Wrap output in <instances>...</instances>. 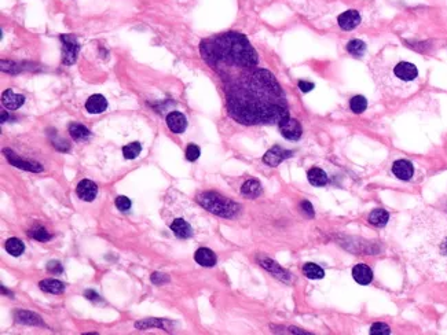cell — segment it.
I'll list each match as a JSON object with an SVG mask.
<instances>
[{"label": "cell", "instance_id": "cell-1", "mask_svg": "<svg viewBox=\"0 0 447 335\" xmlns=\"http://www.w3.org/2000/svg\"><path fill=\"white\" fill-rule=\"evenodd\" d=\"M225 87L227 113L240 124L271 125L289 115L287 95L268 70L256 68Z\"/></svg>", "mask_w": 447, "mask_h": 335}, {"label": "cell", "instance_id": "cell-2", "mask_svg": "<svg viewBox=\"0 0 447 335\" xmlns=\"http://www.w3.org/2000/svg\"><path fill=\"white\" fill-rule=\"evenodd\" d=\"M202 59L220 76L225 84L246 72L256 69L259 56L245 36L238 32H226L201 41Z\"/></svg>", "mask_w": 447, "mask_h": 335}, {"label": "cell", "instance_id": "cell-3", "mask_svg": "<svg viewBox=\"0 0 447 335\" xmlns=\"http://www.w3.org/2000/svg\"><path fill=\"white\" fill-rule=\"evenodd\" d=\"M377 87L388 96L406 98L418 88V70L412 62L382 50L369 63Z\"/></svg>", "mask_w": 447, "mask_h": 335}, {"label": "cell", "instance_id": "cell-4", "mask_svg": "<svg viewBox=\"0 0 447 335\" xmlns=\"http://www.w3.org/2000/svg\"><path fill=\"white\" fill-rule=\"evenodd\" d=\"M197 202L213 215L220 216L225 219H231L240 212L241 206L234 200L229 199L226 196L220 195L213 191H205L197 195Z\"/></svg>", "mask_w": 447, "mask_h": 335}, {"label": "cell", "instance_id": "cell-5", "mask_svg": "<svg viewBox=\"0 0 447 335\" xmlns=\"http://www.w3.org/2000/svg\"><path fill=\"white\" fill-rule=\"evenodd\" d=\"M62 40V62L65 65H72L75 63L77 59V54L80 51V44L77 43L75 36L62 35L61 36Z\"/></svg>", "mask_w": 447, "mask_h": 335}, {"label": "cell", "instance_id": "cell-6", "mask_svg": "<svg viewBox=\"0 0 447 335\" xmlns=\"http://www.w3.org/2000/svg\"><path fill=\"white\" fill-rule=\"evenodd\" d=\"M278 128H280L281 135L288 140H299L303 133L300 122L297 120H295V118L289 117V115L285 117L284 120L280 121Z\"/></svg>", "mask_w": 447, "mask_h": 335}, {"label": "cell", "instance_id": "cell-7", "mask_svg": "<svg viewBox=\"0 0 447 335\" xmlns=\"http://www.w3.org/2000/svg\"><path fill=\"white\" fill-rule=\"evenodd\" d=\"M5 153L6 158L9 160L11 165H14L15 168H20V169H24V170H29V172H35V173H39L43 170V166L39 164V162H35V161H26V160H22L21 157L13 153L10 149H5L3 150Z\"/></svg>", "mask_w": 447, "mask_h": 335}, {"label": "cell", "instance_id": "cell-8", "mask_svg": "<svg viewBox=\"0 0 447 335\" xmlns=\"http://www.w3.org/2000/svg\"><path fill=\"white\" fill-rule=\"evenodd\" d=\"M293 153L289 150H285V149H282L280 146H274L272 149L267 151L264 157H263V162L268 166H278L281 164L282 161L287 160V158H291Z\"/></svg>", "mask_w": 447, "mask_h": 335}, {"label": "cell", "instance_id": "cell-9", "mask_svg": "<svg viewBox=\"0 0 447 335\" xmlns=\"http://www.w3.org/2000/svg\"><path fill=\"white\" fill-rule=\"evenodd\" d=\"M166 125L174 133H183L187 128L186 115L181 111H171L166 115Z\"/></svg>", "mask_w": 447, "mask_h": 335}, {"label": "cell", "instance_id": "cell-10", "mask_svg": "<svg viewBox=\"0 0 447 335\" xmlns=\"http://www.w3.org/2000/svg\"><path fill=\"white\" fill-rule=\"evenodd\" d=\"M392 173L397 176L399 180H410L414 175V168L412 162L406 160H398L392 165Z\"/></svg>", "mask_w": 447, "mask_h": 335}, {"label": "cell", "instance_id": "cell-11", "mask_svg": "<svg viewBox=\"0 0 447 335\" xmlns=\"http://www.w3.org/2000/svg\"><path fill=\"white\" fill-rule=\"evenodd\" d=\"M76 192H77L80 199L91 202V200L95 199L96 194H98V185L91 180H81L77 184Z\"/></svg>", "mask_w": 447, "mask_h": 335}, {"label": "cell", "instance_id": "cell-12", "mask_svg": "<svg viewBox=\"0 0 447 335\" xmlns=\"http://www.w3.org/2000/svg\"><path fill=\"white\" fill-rule=\"evenodd\" d=\"M337 22L340 28L344 30H352L354 28H357L361 22V15L357 10H348L344 11L343 14H340V17L337 18Z\"/></svg>", "mask_w": 447, "mask_h": 335}, {"label": "cell", "instance_id": "cell-13", "mask_svg": "<svg viewBox=\"0 0 447 335\" xmlns=\"http://www.w3.org/2000/svg\"><path fill=\"white\" fill-rule=\"evenodd\" d=\"M25 102V96L15 94L13 90H7L2 95V105L5 106L7 110H18L21 106Z\"/></svg>", "mask_w": 447, "mask_h": 335}, {"label": "cell", "instance_id": "cell-14", "mask_svg": "<svg viewBox=\"0 0 447 335\" xmlns=\"http://www.w3.org/2000/svg\"><path fill=\"white\" fill-rule=\"evenodd\" d=\"M107 109V100L101 94L90 96L86 102V110L90 114H101Z\"/></svg>", "mask_w": 447, "mask_h": 335}, {"label": "cell", "instance_id": "cell-15", "mask_svg": "<svg viewBox=\"0 0 447 335\" xmlns=\"http://www.w3.org/2000/svg\"><path fill=\"white\" fill-rule=\"evenodd\" d=\"M352 278L362 286L370 285L373 280V271L366 264H357L352 270Z\"/></svg>", "mask_w": 447, "mask_h": 335}, {"label": "cell", "instance_id": "cell-16", "mask_svg": "<svg viewBox=\"0 0 447 335\" xmlns=\"http://www.w3.org/2000/svg\"><path fill=\"white\" fill-rule=\"evenodd\" d=\"M194 260L197 261V264H200L201 266H213L216 265V255L215 253L211 250V249H206V247H200L198 250L196 251L194 254Z\"/></svg>", "mask_w": 447, "mask_h": 335}, {"label": "cell", "instance_id": "cell-17", "mask_svg": "<svg viewBox=\"0 0 447 335\" xmlns=\"http://www.w3.org/2000/svg\"><path fill=\"white\" fill-rule=\"evenodd\" d=\"M172 325H174V323L166 320V319H146L143 321L135 323V327L138 330H147V328H151V327H157V328H162L165 331H172Z\"/></svg>", "mask_w": 447, "mask_h": 335}, {"label": "cell", "instance_id": "cell-18", "mask_svg": "<svg viewBox=\"0 0 447 335\" xmlns=\"http://www.w3.org/2000/svg\"><path fill=\"white\" fill-rule=\"evenodd\" d=\"M171 230L179 239H187V238L193 236L191 225L187 221L183 220V219H175V220L172 221Z\"/></svg>", "mask_w": 447, "mask_h": 335}, {"label": "cell", "instance_id": "cell-19", "mask_svg": "<svg viewBox=\"0 0 447 335\" xmlns=\"http://www.w3.org/2000/svg\"><path fill=\"white\" fill-rule=\"evenodd\" d=\"M15 321H18L21 324H29V325H41V317L36 315L33 312H28V310H18L14 313Z\"/></svg>", "mask_w": 447, "mask_h": 335}, {"label": "cell", "instance_id": "cell-20", "mask_svg": "<svg viewBox=\"0 0 447 335\" xmlns=\"http://www.w3.org/2000/svg\"><path fill=\"white\" fill-rule=\"evenodd\" d=\"M40 290L50 294H62L65 291V285L57 279H44L39 283Z\"/></svg>", "mask_w": 447, "mask_h": 335}, {"label": "cell", "instance_id": "cell-21", "mask_svg": "<svg viewBox=\"0 0 447 335\" xmlns=\"http://www.w3.org/2000/svg\"><path fill=\"white\" fill-rule=\"evenodd\" d=\"M242 195L248 196V198H256L261 194V184L260 181L256 179H249L246 180L241 187Z\"/></svg>", "mask_w": 447, "mask_h": 335}, {"label": "cell", "instance_id": "cell-22", "mask_svg": "<svg viewBox=\"0 0 447 335\" xmlns=\"http://www.w3.org/2000/svg\"><path fill=\"white\" fill-rule=\"evenodd\" d=\"M259 262H260V265L263 266V268H266L267 271L272 272V274H274L275 276H278L280 279H284V280L289 279V275H288L287 271L282 270L281 266L278 265L275 261H272V260H270V258L263 257L261 260H259Z\"/></svg>", "mask_w": 447, "mask_h": 335}, {"label": "cell", "instance_id": "cell-23", "mask_svg": "<svg viewBox=\"0 0 447 335\" xmlns=\"http://www.w3.org/2000/svg\"><path fill=\"white\" fill-rule=\"evenodd\" d=\"M307 177H308V181L311 183L312 185L315 187H322V185H326L329 179H327V175L319 168H311L307 173Z\"/></svg>", "mask_w": 447, "mask_h": 335}, {"label": "cell", "instance_id": "cell-24", "mask_svg": "<svg viewBox=\"0 0 447 335\" xmlns=\"http://www.w3.org/2000/svg\"><path fill=\"white\" fill-rule=\"evenodd\" d=\"M367 220L374 227H384L389 220V215L387 210L384 209H374L370 212V215L367 217Z\"/></svg>", "mask_w": 447, "mask_h": 335}, {"label": "cell", "instance_id": "cell-25", "mask_svg": "<svg viewBox=\"0 0 447 335\" xmlns=\"http://www.w3.org/2000/svg\"><path fill=\"white\" fill-rule=\"evenodd\" d=\"M303 274L308 279H322L325 276V271L314 262H307L303 266Z\"/></svg>", "mask_w": 447, "mask_h": 335}, {"label": "cell", "instance_id": "cell-26", "mask_svg": "<svg viewBox=\"0 0 447 335\" xmlns=\"http://www.w3.org/2000/svg\"><path fill=\"white\" fill-rule=\"evenodd\" d=\"M6 250L7 253L14 257H18L24 253L25 250V246L22 243V240H20L18 238H10V239L6 240Z\"/></svg>", "mask_w": 447, "mask_h": 335}, {"label": "cell", "instance_id": "cell-27", "mask_svg": "<svg viewBox=\"0 0 447 335\" xmlns=\"http://www.w3.org/2000/svg\"><path fill=\"white\" fill-rule=\"evenodd\" d=\"M69 133L75 140H84L90 138L91 132L87 126L81 125V124H71L69 125Z\"/></svg>", "mask_w": 447, "mask_h": 335}, {"label": "cell", "instance_id": "cell-28", "mask_svg": "<svg viewBox=\"0 0 447 335\" xmlns=\"http://www.w3.org/2000/svg\"><path fill=\"white\" fill-rule=\"evenodd\" d=\"M347 51H348L352 56L361 58V56L365 54V51H366V44H365L362 40L354 39V40H350L347 43Z\"/></svg>", "mask_w": 447, "mask_h": 335}, {"label": "cell", "instance_id": "cell-29", "mask_svg": "<svg viewBox=\"0 0 447 335\" xmlns=\"http://www.w3.org/2000/svg\"><path fill=\"white\" fill-rule=\"evenodd\" d=\"M141 151L142 146L139 142H132V143H128L123 147V154H124L126 160H135L136 157L141 154Z\"/></svg>", "mask_w": 447, "mask_h": 335}, {"label": "cell", "instance_id": "cell-30", "mask_svg": "<svg viewBox=\"0 0 447 335\" xmlns=\"http://www.w3.org/2000/svg\"><path fill=\"white\" fill-rule=\"evenodd\" d=\"M367 107V100L365 96L362 95H357L351 98L350 100V109H351L352 113H355V114H361L363 111L366 110Z\"/></svg>", "mask_w": 447, "mask_h": 335}, {"label": "cell", "instance_id": "cell-31", "mask_svg": "<svg viewBox=\"0 0 447 335\" xmlns=\"http://www.w3.org/2000/svg\"><path fill=\"white\" fill-rule=\"evenodd\" d=\"M29 235L33 238V239L39 240V242H47V240L51 239V235L47 232L44 227H40V225H37L35 227L33 230L30 231Z\"/></svg>", "mask_w": 447, "mask_h": 335}, {"label": "cell", "instance_id": "cell-32", "mask_svg": "<svg viewBox=\"0 0 447 335\" xmlns=\"http://www.w3.org/2000/svg\"><path fill=\"white\" fill-rule=\"evenodd\" d=\"M201 154V150H200V147L196 145H189L186 149V158L190 162H194L196 160H198V157Z\"/></svg>", "mask_w": 447, "mask_h": 335}, {"label": "cell", "instance_id": "cell-33", "mask_svg": "<svg viewBox=\"0 0 447 335\" xmlns=\"http://www.w3.org/2000/svg\"><path fill=\"white\" fill-rule=\"evenodd\" d=\"M370 334L388 335L391 334V330H389V327H388L387 324H384V323H374V324L370 327Z\"/></svg>", "mask_w": 447, "mask_h": 335}, {"label": "cell", "instance_id": "cell-34", "mask_svg": "<svg viewBox=\"0 0 447 335\" xmlns=\"http://www.w3.org/2000/svg\"><path fill=\"white\" fill-rule=\"evenodd\" d=\"M116 206H117V209L120 210V212H127V210L131 209V200L130 198H127L124 195H119L116 198L115 200Z\"/></svg>", "mask_w": 447, "mask_h": 335}, {"label": "cell", "instance_id": "cell-35", "mask_svg": "<svg viewBox=\"0 0 447 335\" xmlns=\"http://www.w3.org/2000/svg\"><path fill=\"white\" fill-rule=\"evenodd\" d=\"M151 282L154 285H164V283H168L170 282V278L165 275V274H160V272H154L151 275Z\"/></svg>", "mask_w": 447, "mask_h": 335}, {"label": "cell", "instance_id": "cell-36", "mask_svg": "<svg viewBox=\"0 0 447 335\" xmlns=\"http://www.w3.org/2000/svg\"><path fill=\"white\" fill-rule=\"evenodd\" d=\"M47 271L51 272V274L61 275V274L64 272V268H62V265H61L58 261H50V262L47 264Z\"/></svg>", "mask_w": 447, "mask_h": 335}, {"label": "cell", "instance_id": "cell-37", "mask_svg": "<svg viewBox=\"0 0 447 335\" xmlns=\"http://www.w3.org/2000/svg\"><path fill=\"white\" fill-rule=\"evenodd\" d=\"M52 145H54V147H55L57 150L69 151V145H68V142H66V140H54V142H52Z\"/></svg>", "mask_w": 447, "mask_h": 335}, {"label": "cell", "instance_id": "cell-38", "mask_svg": "<svg viewBox=\"0 0 447 335\" xmlns=\"http://www.w3.org/2000/svg\"><path fill=\"white\" fill-rule=\"evenodd\" d=\"M314 87H315V85L312 84V83H310V81H303V80L299 81V88L302 90V92H310V91L314 90Z\"/></svg>", "mask_w": 447, "mask_h": 335}, {"label": "cell", "instance_id": "cell-39", "mask_svg": "<svg viewBox=\"0 0 447 335\" xmlns=\"http://www.w3.org/2000/svg\"><path fill=\"white\" fill-rule=\"evenodd\" d=\"M302 210H303V213H306V215H308V217H314V210H312V206H311V204H310V202H307V200H303L302 202Z\"/></svg>", "mask_w": 447, "mask_h": 335}, {"label": "cell", "instance_id": "cell-40", "mask_svg": "<svg viewBox=\"0 0 447 335\" xmlns=\"http://www.w3.org/2000/svg\"><path fill=\"white\" fill-rule=\"evenodd\" d=\"M84 297H87V298H88V300H91V301H101V298H99V295L96 294L95 291H92V290H86V291H84Z\"/></svg>", "mask_w": 447, "mask_h": 335}, {"label": "cell", "instance_id": "cell-41", "mask_svg": "<svg viewBox=\"0 0 447 335\" xmlns=\"http://www.w3.org/2000/svg\"><path fill=\"white\" fill-rule=\"evenodd\" d=\"M10 118V115L9 113H6V110H2V124H5L6 121Z\"/></svg>", "mask_w": 447, "mask_h": 335}]
</instances>
